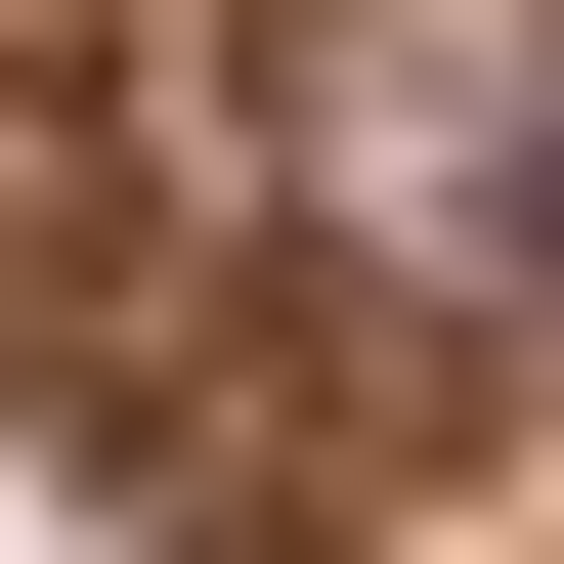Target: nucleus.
I'll return each instance as SVG.
<instances>
[{"label":"nucleus","mask_w":564,"mask_h":564,"mask_svg":"<svg viewBox=\"0 0 564 564\" xmlns=\"http://www.w3.org/2000/svg\"><path fill=\"white\" fill-rule=\"evenodd\" d=\"M304 217L434 304H564V0H348L304 44Z\"/></svg>","instance_id":"f257e3e1"}]
</instances>
